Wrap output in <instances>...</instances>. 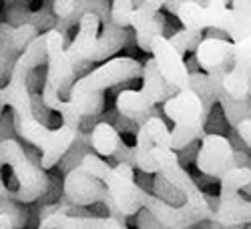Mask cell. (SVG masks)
I'll list each match as a JSON object with an SVG mask.
<instances>
[{
  "instance_id": "cell-1",
  "label": "cell",
  "mask_w": 251,
  "mask_h": 229,
  "mask_svg": "<svg viewBox=\"0 0 251 229\" xmlns=\"http://www.w3.org/2000/svg\"><path fill=\"white\" fill-rule=\"evenodd\" d=\"M47 34L40 32L18 54L8 80L0 87V117H2L6 107H10L14 131L20 139L32 145L40 153V165H43V169L49 171L54 169L62 155L69 151L73 141L76 139L78 127L62 123L60 127L50 129L49 125L40 123L32 113L28 76L34 69L47 65Z\"/></svg>"
},
{
  "instance_id": "cell-2",
  "label": "cell",
  "mask_w": 251,
  "mask_h": 229,
  "mask_svg": "<svg viewBox=\"0 0 251 229\" xmlns=\"http://www.w3.org/2000/svg\"><path fill=\"white\" fill-rule=\"evenodd\" d=\"M104 183H107L109 191L115 199V205H117L121 217H131V215H137L141 209H147L155 215L159 225L167 227V229L193 227L207 219L205 213L191 207L189 203L171 205V203L163 201L159 195H153L149 191L141 189L135 183V177L123 175L115 167H111L109 173L104 175Z\"/></svg>"
},
{
  "instance_id": "cell-3",
  "label": "cell",
  "mask_w": 251,
  "mask_h": 229,
  "mask_svg": "<svg viewBox=\"0 0 251 229\" xmlns=\"http://www.w3.org/2000/svg\"><path fill=\"white\" fill-rule=\"evenodd\" d=\"M135 78H143V65L137 58L111 56L73 82L69 102L82 119L97 117L104 109V91Z\"/></svg>"
},
{
  "instance_id": "cell-4",
  "label": "cell",
  "mask_w": 251,
  "mask_h": 229,
  "mask_svg": "<svg viewBox=\"0 0 251 229\" xmlns=\"http://www.w3.org/2000/svg\"><path fill=\"white\" fill-rule=\"evenodd\" d=\"M109 169L111 165L100 155H97L95 151L87 153L76 167H73L62 179V195L71 203L82 207H89L93 203H104V207L109 209V215L123 219L109 187L104 183V175L109 173Z\"/></svg>"
},
{
  "instance_id": "cell-5",
  "label": "cell",
  "mask_w": 251,
  "mask_h": 229,
  "mask_svg": "<svg viewBox=\"0 0 251 229\" xmlns=\"http://www.w3.org/2000/svg\"><path fill=\"white\" fill-rule=\"evenodd\" d=\"M163 113L175 125L169 141V147L173 151H183L195 141H201L205 135L207 111L201 97L193 89H179L175 95L163 101Z\"/></svg>"
},
{
  "instance_id": "cell-6",
  "label": "cell",
  "mask_w": 251,
  "mask_h": 229,
  "mask_svg": "<svg viewBox=\"0 0 251 229\" xmlns=\"http://www.w3.org/2000/svg\"><path fill=\"white\" fill-rule=\"evenodd\" d=\"M251 183V167L237 165L219 179V197L215 201L209 221L221 227L251 225V201L243 199L239 191Z\"/></svg>"
},
{
  "instance_id": "cell-7",
  "label": "cell",
  "mask_w": 251,
  "mask_h": 229,
  "mask_svg": "<svg viewBox=\"0 0 251 229\" xmlns=\"http://www.w3.org/2000/svg\"><path fill=\"white\" fill-rule=\"evenodd\" d=\"M47 34V82L58 91V95H67L75 82L76 76V67L67 54V43H65V32L60 28H50L45 32Z\"/></svg>"
},
{
  "instance_id": "cell-8",
  "label": "cell",
  "mask_w": 251,
  "mask_h": 229,
  "mask_svg": "<svg viewBox=\"0 0 251 229\" xmlns=\"http://www.w3.org/2000/svg\"><path fill=\"white\" fill-rule=\"evenodd\" d=\"M237 167L231 141L219 133H205L197 149V169L213 179H221L229 169Z\"/></svg>"
},
{
  "instance_id": "cell-9",
  "label": "cell",
  "mask_w": 251,
  "mask_h": 229,
  "mask_svg": "<svg viewBox=\"0 0 251 229\" xmlns=\"http://www.w3.org/2000/svg\"><path fill=\"white\" fill-rule=\"evenodd\" d=\"M169 141H171V131L167 129L165 121L159 115L139 125V129L135 133V145H133L137 169L145 175H155L157 169H155L151 153L159 145H169Z\"/></svg>"
},
{
  "instance_id": "cell-10",
  "label": "cell",
  "mask_w": 251,
  "mask_h": 229,
  "mask_svg": "<svg viewBox=\"0 0 251 229\" xmlns=\"http://www.w3.org/2000/svg\"><path fill=\"white\" fill-rule=\"evenodd\" d=\"M149 52L155 58L157 69L165 76L167 82H171V85L177 87V89H187L189 87L191 71H189V67H187L185 56L171 45V40L165 36V32L153 36Z\"/></svg>"
},
{
  "instance_id": "cell-11",
  "label": "cell",
  "mask_w": 251,
  "mask_h": 229,
  "mask_svg": "<svg viewBox=\"0 0 251 229\" xmlns=\"http://www.w3.org/2000/svg\"><path fill=\"white\" fill-rule=\"evenodd\" d=\"M36 34H40V30L34 25L14 26L6 20L0 23V87L8 80L18 54L28 47Z\"/></svg>"
},
{
  "instance_id": "cell-12",
  "label": "cell",
  "mask_w": 251,
  "mask_h": 229,
  "mask_svg": "<svg viewBox=\"0 0 251 229\" xmlns=\"http://www.w3.org/2000/svg\"><path fill=\"white\" fill-rule=\"evenodd\" d=\"M249 78H251V34L233 43L231 69L223 76V91L233 99H247Z\"/></svg>"
},
{
  "instance_id": "cell-13",
  "label": "cell",
  "mask_w": 251,
  "mask_h": 229,
  "mask_svg": "<svg viewBox=\"0 0 251 229\" xmlns=\"http://www.w3.org/2000/svg\"><path fill=\"white\" fill-rule=\"evenodd\" d=\"M38 227L43 229H123L127 227V223L113 215L100 217L95 213H65L60 211V205H58V209L38 219Z\"/></svg>"
},
{
  "instance_id": "cell-14",
  "label": "cell",
  "mask_w": 251,
  "mask_h": 229,
  "mask_svg": "<svg viewBox=\"0 0 251 229\" xmlns=\"http://www.w3.org/2000/svg\"><path fill=\"white\" fill-rule=\"evenodd\" d=\"M4 20L14 26L34 25L40 32L58 28V18L52 12V6H43L40 10H30L28 0H4Z\"/></svg>"
},
{
  "instance_id": "cell-15",
  "label": "cell",
  "mask_w": 251,
  "mask_h": 229,
  "mask_svg": "<svg viewBox=\"0 0 251 229\" xmlns=\"http://www.w3.org/2000/svg\"><path fill=\"white\" fill-rule=\"evenodd\" d=\"M195 58L203 71L229 67L233 58V40H227L225 36H203L195 49Z\"/></svg>"
},
{
  "instance_id": "cell-16",
  "label": "cell",
  "mask_w": 251,
  "mask_h": 229,
  "mask_svg": "<svg viewBox=\"0 0 251 229\" xmlns=\"http://www.w3.org/2000/svg\"><path fill=\"white\" fill-rule=\"evenodd\" d=\"M179 89L167 82L165 76L159 73L157 62L153 56H149L143 65V89L139 91L141 99L145 101L147 107H157L159 102L167 101L171 95H175Z\"/></svg>"
},
{
  "instance_id": "cell-17",
  "label": "cell",
  "mask_w": 251,
  "mask_h": 229,
  "mask_svg": "<svg viewBox=\"0 0 251 229\" xmlns=\"http://www.w3.org/2000/svg\"><path fill=\"white\" fill-rule=\"evenodd\" d=\"M131 26L135 30L137 47L143 52H149L153 36L165 32V18L161 16V12H151L145 6H135L131 16Z\"/></svg>"
},
{
  "instance_id": "cell-18",
  "label": "cell",
  "mask_w": 251,
  "mask_h": 229,
  "mask_svg": "<svg viewBox=\"0 0 251 229\" xmlns=\"http://www.w3.org/2000/svg\"><path fill=\"white\" fill-rule=\"evenodd\" d=\"M89 139H91V149L100 155V157H113V153L117 151L119 143H121V133L109 121H99L93 125V129L89 131Z\"/></svg>"
},
{
  "instance_id": "cell-19",
  "label": "cell",
  "mask_w": 251,
  "mask_h": 229,
  "mask_svg": "<svg viewBox=\"0 0 251 229\" xmlns=\"http://www.w3.org/2000/svg\"><path fill=\"white\" fill-rule=\"evenodd\" d=\"M175 16L183 28H195V30H205L207 28V12L205 4L197 2V0H183L179 4Z\"/></svg>"
},
{
  "instance_id": "cell-20",
  "label": "cell",
  "mask_w": 251,
  "mask_h": 229,
  "mask_svg": "<svg viewBox=\"0 0 251 229\" xmlns=\"http://www.w3.org/2000/svg\"><path fill=\"white\" fill-rule=\"evenodd\" d=\"M93 149H91V139H89V133L87 131H82V129H78V133H76V139L73 141V145L69 147V151L62 155V159L58 161V165L56 167H60V171L62 173H69L73 167H76V165L80 163V159L85 157L87 153H91Z\"/></svg>"
},
{
  "instance_id": "cell-21",
  "label": "cell",
  "mask_w": 251,
  "mask_h": 229,
  "mask_svg": "<svg viewBox=\"0 0 251 229\" xmlns=\"http://www.w3.org/2000/svg\"><path fill=\"white\" fill-rule=\"evenodd\" d=\"M217 102L221 105V111L225 115V119L229 121V125H235L247 117H251V101L249 97L247 99H233V97H229L225 91L219 93L217 97Z\"/></svg>"
},
{
  "instance_id": "cell-22",
  "label": "cell",
  "mask_w": 251,
  "mask_h": 229,
  "mask_svg": "<svg viewBox=\"0 0 251 229\" xmlns=\"http://www.w3.org/2000/svg\"><path fill=\"white\" fill-rule=\"evenodd\" d=\"M26 221H28V213L25 209V203L0 197V229L25 227Z\"/></svg>"
},
{
  "instance_id": "cell-23",
  "label": "cell",
  "mask_w": 251,
  "mask_h": 229,
  "mask_svg": "<svg viewBox=\"0 0 251 229\" xmlns=\"http://www.w3.org/2000/svg\"><path fill=\"white\" fill-rule=\"evenodd\" d=\"M171 45L185 56L189 54L191 51L197 49V45L203 40V30H195V28H183L179 32H175L173 36H169Z\"/></svg>"
},
{
  "instance_id": "cell-24",
  "label": "cell",
  "mask_w": 251,
  "mask_h": 229,
  "mask_svg": "<svg viewBox=\"0 0 251 229\" xmlns=\"http://www.w3.org/2000/svg\"><path fill=\"white\" fill-rule=\"evenodd\" d=\"M153 187H155V195H159L163 201L171 203V205H177L181 199L185 201L183 193L177 189L175 185H171L169 181H167L161 173H155V179H153Z\"/></svg>"
},
{
  "instance_id": "cell-25",
  "label": "cell",
  "mask_w": 251,
  "mask_h": 229,
  "mask_svg": "<svg viewBox=\"0 0 251 229\" xmlns=\"http://www.w3.org/2000/svg\"><path fill=\"white\" fill-rule=\"evenodd\" d=\"M135 10L133 0H111V16L115 20V25L129 28L131 26V16Z\"/></svg>"
},
{
  "instance_id": "cell-26",
  "label": "cell",
  "mask_w": 251,
  "mask_h": 229,
  "mask_svg": "<svg viewBox=\"0 0 251 229\" xmlns=\"http://www.w3.org/2000/svg\"><path fill=\"white\" fill-rule=\"evenodd\" d=\"M14 121H12V113L10 115H4L0 117V141H4L8 137H14Z\"/></svg>"
},
{
  "instance_id": "cell-27",
  "label": "cell",
  "mask_w": 251,
  "mask_h": 229,
  "mask_svg": "<svg viewBox=\"0 0 251 229\" xmlns=\"http://www.w3.org/2000/svg\"><path fill=\"white\" fill-rule=\"evenodd\" d=\"M235 131H237L239 139H241V141L247 145V147L251 149V117L239 121V123L235 125Z\"/></svg>"
},
{
  "instance_id": "cell-28",
  "label": "cell",
  "mask_w": 251,
  "mask_h": 229,
  "mask_svg": "<svg viewBox=\"0 0 251 229\" xmlns=\"http://www.w3.org/2000/svg\"><path fill=\"white\" fill-rule=\"evenodd\" d=\"M231 8L241 14L251 16V0H231Z\"/></svg>"
},
{
  "instance_id": "cell-29",
  "label": "cell",
  "mask_w": 251,
  "mask_h": 229,
  "mask_svg": "<svg viewBox=\"0 0 251 229\" xmlns=\"http://www.w3.org/2000/svg\"><path fill=\"white\" fill-rule=\"evenodd\" d=\"M163 4H165V0H143L141 6H145V8L151 10V12H161Z\"/></svg>"
},
{
  "instance_id": "cell-30",
  "label": "cell",
  "mask_w": 251,
  "mask_h": 229,
  "mask_svg": "<svg viewBox=\"0 0 251 229\" xmlns=\"http://www.w3.org/2000/svg\"><path fill=\"white\" fill-rule=\"evenodd\" d=\"M43 2H47V0H43Z\"/></svg>"
}]
</instances>
